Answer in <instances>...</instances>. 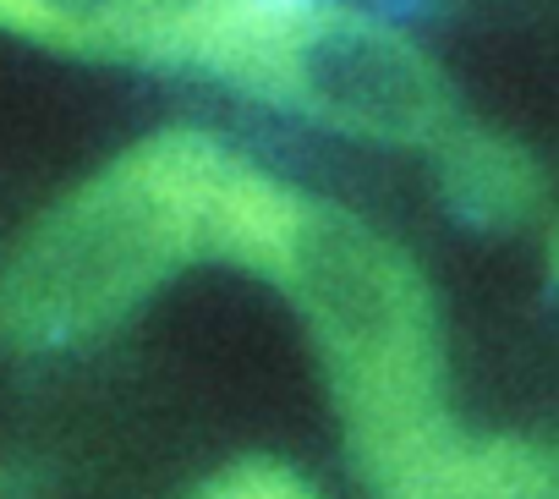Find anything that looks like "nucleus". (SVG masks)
Wrapping results in <instances>:
<instances>
[{"mask_svg":"<svg viewBox=\"0 0 559 499\" xmlns=\"http://www.w3.org/2000/svg\"><path fill=\"white\" fill-rule=\"evenodd\" d=\"M170 0H0V34L94 61H159Z\"/></svg>","mask_w":559,"mask_h":499,"instance_id":"obj_5","label":"nucleus"},{"mask_svg":"<svg viewBox=\"0 0 559 499\" xmlns=\"http://www.w3.org/2000/svg\"><path fill=\"white\" fill-rule=\"evenodd\" d=\"M302 209L308 192L198 127L148 132L50 203L0 259V346L56 357L105 341L192 264L274 281Z\"/></svg>","mask_w":559,"mask_h":499,"instance_id":"obj_1","label":"nucleus"},{"mask_svg":"<svg viewBox=\"0 0 559 499\" xmlns=\"http://www.w3.org/2000/svg\"><path fill=\"white\" fill-rule=\"evenodd\" d=\"M274 286L319 346L357 472L384 494L455 428L428 281L368 219L308 198Z\"/></svg>","mask_w":559,"mask_h":499,"instance_id":"obj_2","label":"nucleus"},{"mask_svg":"<svg viewBox=\"0 0 559 499\" xmlns=\"http://www.w3.org/2000/svg\"><path fill=\"white\" fill-rule=\"evenodd\" d=\"M159 67H192L247 99L368 143H439L450 94L433 61L346 0H170Z\"/></svg>","mask_w":559,"mask_h":499,"instance_id":"obj_3","label":"nucleus"},{"mask_svg":"<svg viewBox=\"0 0 559 499\" xmlns=\"http://www.w3.org/2000/svg\"><path fill=\"white\" fill-rule=\"evenodd\" d=\"M192 499H324V494L286 461H230L214 477H203Z\"/></svg>","mask_w":559,"mask_h":499,"instance_id":"obj_7","label":"nucleus"},{"mask_svg":"<svg viewBox=\"0 0 559 499\" xmlns=\"http://www.w3.org/2000/svg\"><path fill=\"white\" fill-rule=\"evenodd\" d=\"M379 499H559V455L537 439H472L450 428Z\"/></svg>","mask_w":559,"mask_h":499,"instance_id":"obj_4","label":"nucleus"},{"mask_svg":"<svg viewBox=\"0 0 559 499\" xmlns=\"http://www.w3.org/2000/svg\"><path fill=\"white\" fill-rule=\"evenodd\" d=\"M433 154H439V192L466 225L504 230V225H521L537 214L543 170L504 132L450 121V132L433 143Z\"/></svg>","mask_w":559,"mask_h":499,"instance_id":"obj_6","label":"nucleus"}]
</instances>
